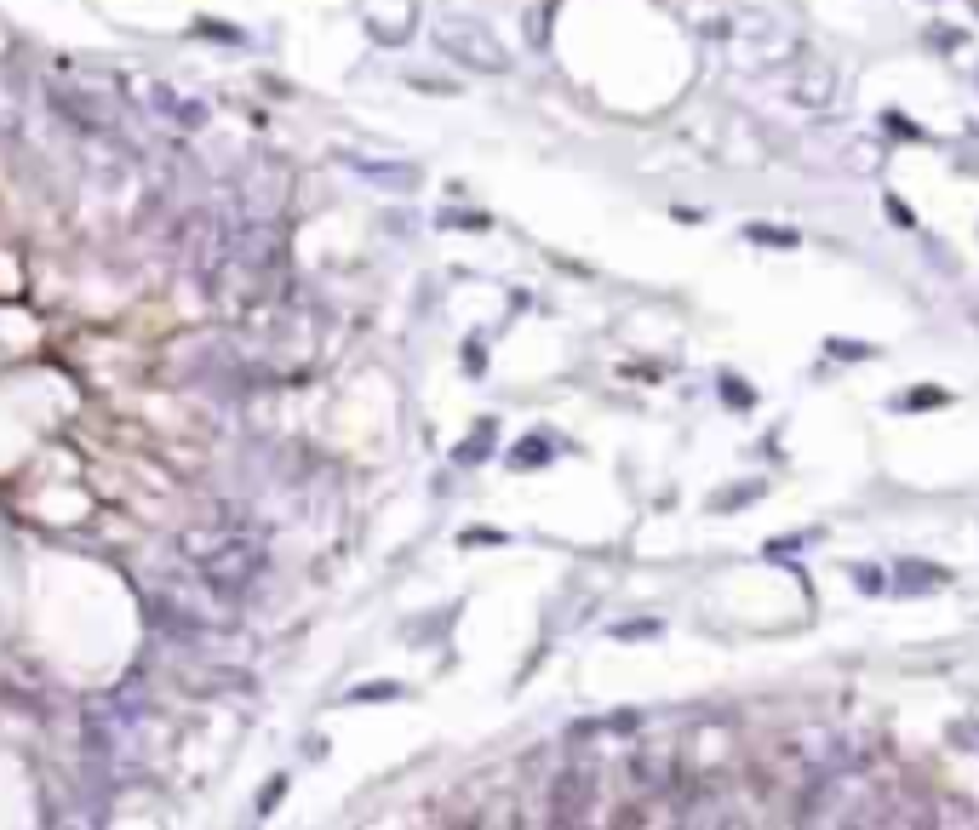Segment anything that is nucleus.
I'll return each instance as SVG.
<instances>
[{"mask_svg": "<svg viewBox=\"0 0 979 830\" xmlns=\"http://www.w3.org/2000/svg\"><path fill=\"white\" fill-rule=\"evenodd\" d=\"M447 47L453 52H464L470 63H481V69H504V47H493V40H487V29H470V24H453L447 29Z\"/></svg>", "mask_w": 979, "mask_h": 830, "instance_id": "obj_1", "label": "nucleus"}, {"mask_svg": "<svg viewBox=\"0 0 979 830\" xmlns=\"http://www.w3.org/2000/svg\"><path fill=\"white\" fill-rule=\"evenodd\" d=\"M905 407H945V390H911Z\"/></svg>", "mask_w": 979, "mask_h": 830, "instance_id": "obj_2", "label": "nucleus"}]
</instances>
